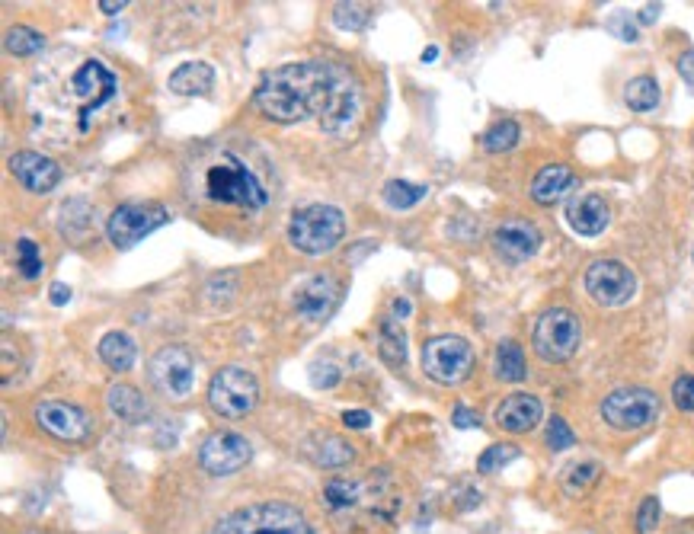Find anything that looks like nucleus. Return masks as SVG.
Masks as SVG:
<instances>
[{
  "mask_svg": "<svg viewBox=\"0 0 694 534\" xmlns=\"http://www.w3.org/2000/svg\"><path fill=\"white\" fill-rule=\"evenodd\" d=\"M599 471L602 467L595 464V461H583V464H573L567 477H563V490H567L570 496H579V493H586L595 480H599Z\"/></svg>",
  "mask_w": 694,
  "mask_h": 534,
  "instance_id": "obj_32",
  "label": "nucleus"
},
{
  "mask_svg": "<svg viewBox=\"0 0 694 534\" xmlns=\"http://www.w3.org/2000/svg\"><path fill=\"white\" fill-rule=\"evenodd\" d=\"M106 403H109V410L122 419V423H132V426L144 423V419L151 416V403L144 400V394L132 384H112L109 394H106Z\"/></svg>",
  "mask_w": 694,
  "mask_h": 534,
  "instance_id": "obj_21",
  "label": "nucleus"
},
{
  "mask_svg": "<svg viewBox=\"0 0 694 534\" xmlns=\"http://www.w3.org/2000/svg\"><path fill=\"white\" fill-rule=\"evenodd\" d=\"M567 221L576 234L599 237L611 221V208L602 196H592L589 192V196H579L567 205Z\"/></svg>",
  "mask_w": 694,
  "mask_h": 534,
  "instance_id": "obj_18",
  "label": "nucleus"
},
{
  "mask_svg": "<svg viewBox=\"0 0 694 534\" xmlns=\"http://www.w3.org/2000/svg\"><path fill=\"white\" fill-rule=\"evenodd\" d=\"M579 339H583V327H579V317L567 311V307L544 311L535 323V333H531L535 352L544 362H567L579 349Z\"/></svg>",
  "mask_w": 694,
  "mask_h": 534,
  "instance_id": "obj_6",
  "label": "nucleus"
},
{
  "mask_svg": "<svg viewBox=\"0 0 694 534\" xmlns=\"http://www.w3.org/2000/svg\"><path fill=\"white\" fill-rule=\"evenodd\" d=\"M423 368L439 384H461L474 368V349L461 336H432L423 346Z\"/></svg>",
  "mask_w": 694,
  "mask_h": 534,
  "instance_id": "obj_9",
  "label": "nucleus"
},
{
  "mask_svg": "<svg viewBox=\"0 0 694 534\" xmlns=\"http://www.w3.org/2000/svg\"><path fill=\"white\" fill-rule=\"evenodd\" d=\"M205 196L218 205H237L247 212H260L269 202L266 186L256 180V173L234 154H221L205 170Z\"/></svg>",
  "mask_w": 694,
  "mask_h": 534,
  "instance_id": "obj_2",
  "label": "nucleus"
},
{
  "mask_svg": "<svg viewBox=\"0 0 694 534\" xmlns=\"http://www.w3.org/2000/svg\"><path fill=\"white\" fill-rule=\"evenodd\" d=\"M170 221V212L157 202H125L109 215L106 234L116 250H132L138 240L154 234Z\"/></svg>",
  "mask_w": 694,
  "mask_h": 534,
  "instance_id": "obj_7",
  "label": "nucleus"
},
{
  "mask_svg": "<svg viewBox=\"0 0 694 534\" xmlns=\"http://www.w3.org/2000/svg\"><path fill=\"white\" fill-rule=\"evenodd\" d=\"M368 16H371V10H368V4H336L333 7V23L340 26V29H349V32H359L365 23H368Z\"/></svg>",
  "mask_w": 694,
  "mask_h": 534,
  "instance_id": "obj_35",
  "label": "nucleus"
},
{
  "mask_svg": "<svg viewBox=\"0 0 694 534\" xmlns=\"http://www.w3.org/2000/svg\"><path fill=\"white\" fill-rule=\"evenodd\" d=\"M659 416V397L650 387H618L602 400V419L618 432L647 429Z\"/></svg>",
  "mask_w": 694,
  "mask_h": 534,
  "instance_id": "obj_8",
  "label": "nucleus"
},
{
  "mask_svg": "<svg viewBox=\"0 0 694 534\" xmlns=\"http://www.w3.org/2000/svg\"><path fill=\"white\" fill-rule=\"evenodd\" d=\"M10 173L20 180L29 192H52L61 183V167L55 164L52 157L36 154V151H16L10 157Z\"/></svg>",
  "mask_w": 694,
  "mask_h": 534,
  "instance_id": "obj_16",
  "label": "nucleus"
},
{
  "mask_svg": "<svg viewBox=\"0 0 694 534\" xmlns=\"http://www.w3.org/2000/svg\"><path fill=\"white\" fill-rule=\"evenodd\" d=\"M260 403V381L253 371L228 365L215 371L212 384H208V407L221 419H244Z\"/></svg>",
  "mask_w": 694,
  "mask_h": 534,
  "instance_id": "obj_5",
  "label": "nucleus"
},
{
  "mask_svg": "<svg viewBox=\"0 0 694 534\" xmlns=\"http://www.w3.org/2000/svg\"><path fill=\"white\" fill-rule=\"evenodd\" d=\"M547 445H551L554 451H567V448L576 445V435H573V429L567 426V419H563V416L547 419Z\"/></svg>",
  "mask_w": 694,
  "mask_h": 534,
  "instance_id": "obj_36",
  "label": "nucleus"
},
{
  "mask_svg": "<svg viewBox=\"0 0 694 534\" xmlns=\"http://www.w3.org/2000/svg\"><path fill=\"white\" fill-rule=\"evenodd\" d=\"M343 426L346 429H368L371 426V416L365 410H346L343 413Z\"/></svg>",
  "mask_w": 694,
  "mask_h": 534,
  "instance_id": "obj_42",
  "label": "nucleus"
},
{
  "mask_svg": "<svg viewBox=\"0 0 694 534\" xmlns=\"http://www.w3.org/2000/svg\"><path fill=\"white\" fill-rule=\"evenodd\" d=\"M394 314H397L400 320L407 317V314H410V301H407V298H397V301H394Z\"/></svg>",
  "mask_w": 694,
  "mask_h": 534,
  "instance_id": "obj_47",
  "label": "nucleus"
},
{
  "mask_svg": "<svg viewBox=\"0 0 694 534\" xmlns=\"http://www.w3.org/2000/svg\"><path fill=\"white\" fill-rule=\"evenodd\" d=\"M675 534H688V531H675Z\"/></svg>",
  "mask_w": 694,
  "mask_h": 534,
  "instance_id": "obj_49",
  "label": "nucleus"
},
{
  "mask_svg": "<svg viewBox=\"0 0 694 534\" xmlns=\"http://www.w3.org/2000/svg\"><path fill=\"white\" fill-rule=\"evenodd\" d=\"M4 45H7L10 55L26 58V55L42 52V48H45V36H42V32H36V29H29V26H13V29L7 32Z\"/></svg>",
  "mask_w": 694,
  "mask_h": 534,
  "instance_id": "obj_30",
  "label": "nucleus"
},
{
  "mask_svg": "<svg viewBox=\"0 0 694 534\" xmlns=\"http://www.w3.org/2000/svg\"><path fill=\"white\" fill-rule=\"evenodd\" d=\"M336 304H340V285L333 275H311L295 288V311L311 323L327 320L336 311Z\"/></svg>",
  "mask_w": 694,
  "mask_h": 534,
  "instance_id": "obj_14",
  "label": "nucleus"
},
{
  "mask_svg": "<svg viewBox=\"0 0 694 534\" xmlns=\"http://www.w3.org/2000/svg\"><path fill=\"white\" fill-rule=\"evenodd\" d=\"M253 458V445L237 432H212L199 448V464L212 477H231L244 471Z\"/></svg>",
  "mask_w": 694,
  "mask_h": 534,
  "instance_id": "obj_12",
  "label": "nucleus"
},
{
  "mask_svg": "<svg viewBox=\"0 0 694 534\" xmlns=\"http://www.w3.org/2000/svg\"><path fill=\"white\" fill-rule=\"evenodd\" d=\"M493 247L506 263H525L541 250V231L531 221L509 218L493 231Z\"/></svg>",
  "mask_w": 694,
  "mask_h": 534,
  "instance_id": "obj_15",
  "label": "nucleus"
},
{
  "mask_svg": "<svg viewBox=\"0 0 694 534\" xmlns=\"http://www.w3.org/2000/svg\"><path fill=\"white\" fill-rule=\"evenodd\" d=\"M493 368H496V378L503 381H522L528 375L525 368V352L522 346L515 343V339H503V343L496 346V359H493Z\"/></svg>",
  "mask_w": 694,
  "mask_h": 534,
  "instance_id": "obj_24",
  "label": "nucleus"
},
{
  "mask_svg": "<svg viewBox=\"0 0 694 534\" xmlns=\"http://www.w3.org/2000/svg\"><path fill=\"white\" fill-rule=\"evenodd\" d=\"M544 416V407L541 400L535 394H509L503 403L496 407V423L499 429H506L512 435H522V432H531Z\"/></svg>",
  "mask_w": 694,
  "mask_h": 534,
  "instance_id": "obj_17",
  "label": "nucleus"
},
{
  "mask_svg": "<svg viewBox=\"0 0 694 534\" xmlns=\"http://www.w3.org/2000/svg\"><path fill=\"white\" fill-rule=\"evenodd\" d=\"M451 426L455 429H480V413L471 407H455V413H451Z\"/></svg>",
  "mask_w": 694,
  "mask_h": 534,
  "instance_id": "obj_40",
  "label": "nucleus"
},
{
  "mask_svg": "<svg viewBox=\"0 0 694 534\" xmlns=\"http://www.w3.org/2000/svg\"><path fill=\"white\" fill-rule=\"evenodd\" d=\"M167 87L176 96H205L215 87V71H212V64H205V61H186L170 74Z\"/></svg>",
  "mask_w": 694,
  "mask_h": 534,
  "instance_id": "obj_20",
  "label": "nucleus"
},
{
  "mask_svg": "<svg viewBox=\"0 0 694 534\" xmlns=\"http://www.w3.org/2000/svg\"><path fill=\"white\" fill-rule=\"evenodd\" d=\"M435 58H439V48H435V45H429L426 52H423V61H435Z\"/></svg>",
  "mask_w": 694,
  "mask_h": 534,
  "instance_id": "obj_48",
  "label": "nucleus"
},
{
  "mask_svg": "<svg viewBox=\"0 0 694 534\" xmlns=\"http://www.w3.org/2000/svg\"><path fill=\"white\" fill-rule=\"evenodd\" d=\"M573 189H576L573 170L563 164H551L535 176V183H531V199L538 205H557L563 196H570Z\"/></svg>",
  "mask_w": 694,
  "mask_h": 534,
  "instance_id": "obj_19",
  "label": "nucleus"
},
{
  "mask_svg": "<svg viewBox=\"0 0 694 534\" xmlns=\"http://www.w3.org/2000/svg\"><path fill=\"white\" fill-rule=\"evenodd\" d=\"M522 138V128L515 119H503L496 122L493 128H487V135H483V148H487L490 154H503V151H512L515 144H519Z\"/></svg>",
  "mask_w": 694,
  "mask_h": 534,
  "instance_id": "obj_28",
  "label": "nucleus"
},
{
  "mask_svg": "<svg viewBox=\"0 0 694 534\" xmlns=\"http://www.w3.org/2000/svg\"><path fill=\"white\" fill-rule=\"evenodd\" d=\"M659 525V499L647 496L637 509V534H650Z\"/></svg>",
  "mask_w": 694,
  "mask_h": 534,
  "instance_id": "obj_38",
  "label": "nucleus"
},
{
  "mask_svg": "<svg viewBox=\"0 0 694 534\" xmlns=\"http://www.w3.org/2000/svg\"><path fill=\"white\" fill-rule=\"evenodd\" d=\"M583 282L589 298L602 307H621L637 295V275L621 260H595Z\"/></svg>",
  "mask_w": 694,
  "mask_h": 534,
  "instance_id": "obj_11",
  "label": "nucleus"
},
{
  "mask_svg": "<svg viewBox=\"0 0 694 534\" xmlns=\"http://www.w3.org/2000/svg\"><path fill=\"white\" fill-rule=\"evenodd\" d=\"M679 74H682L685 84L694 90V52H682L679 55Z\"/></svg>",
  "mask_w": 694,
  "mask_h": 534,
  "instance_id": "obj_43",
  "label": "nucleus"
},
{
  "mask_svg": "<svg viewBox=\"0 0 694 534\" xmlns=\"http://www.w3.org/2000/svg\"><path fill=\"white\" fill-rule=\"evenodd\" d=\"M212 534H314V531L295 506L256 503L224 515L212 528Z\"/></svg>",
  "mask_w": 694,
  "mask_h": 534,
  "instance_id": "obj_3",
  "label": "nucleus"
},
{
  "mask_svg": "<svg viewBox=\"0 0 694 534\" xmlns=\"http://www.w3.org/2000/svg\"><path fill=\"white\" fill-rule=\"evenodd\" d=\"M608 29H615V32H618V36H621L624 42H634V39H637V29L631 26V20H627L624 13H618L615 20H608Z\"/></svg>",
  "mask_w": 694,
  "mask_h": 534,
  "instance_id": "obj_41",
  "label": "nucleus"
},
{
  "mask_svg": "<svg viewBox=\"0 0 694 534\" xmlns=\"http://www.w3.org/2000/svg\"><path fill=\"white\" fill-rule=\"evenodd\" d=\"M311 455H314V461L320 467H330V471H336V467H346L355 458V448L346 439H340V435H324L320 445L311 448Z\"/></svg>",
  "mask_w": 694,
  "mask_h": 534,
  "instance_id": "obj_26",
  "label": "nucleus"
},
{
  "mask_svg": "<svg viewBox=\"0 0 694 534\" xmlns=\"http://www.w3.org/2000/svg\"><path fill=\"white\" fill-rule=\"evenodd\" d=\"M672 403L682 413H694V375H682L672 384Z\"/></svg>",
  "mask_w": 694,
  "mask_h": 534,
  "instance_id": "obj_37",
  "label": "nucleus"
},
{
  "mask_svg": "<svg viewBox=\"0 0 694 534\" xmlns=\"http://www.w3.org/2000/svg\"><path fill=\"white\" fill-rule=\"evenodd\" d=\"M93 228V208L87 199H68L61 205V218H58V231L68 240H84L87 231Z\"/></svg>",
  "mask_w": 694,
  "mask_h": 534,
  "instance_id": "obj_23",
  "label": "nucleus"
},
{
  "mask_svg": "<svg viewBox=\"0 0 694 534\" xmlns=\"http://www.w3.org/2000/svg\"><path fill=\"white\" fill-rule=\"evenodd\" d=\"M311 384L314 387H336L340 384V368L330 365V362H317L311 368Z\"/></svg>",
  "mask_w": 694,
  "mask_h": 534,
  "instance_id": "obj_39",
  "label": "nucleus"
},
{
  "mask_svg": "<svg viewBox=\"0 0 694 534\" xmlns=\"http://www.w3.org/2000/svg\"><path fill=\"white\" fill-rule=\"evenodd\" d=\"M378 352L387 365H403L407 362V336H403L400 323L394 317L381 320V336H378Z\"/></svg>",
  "mask_w": 694,
  "mask_h": 534,
  "instance_id": "obj_25",
  "label": "nucleus"
},
{
  "mask_svg": "<svg viewBox=\"0 0 694 534\" xmlns=\"http://www.w3.org/2000/svg\"><path fill=\"white\" fill-rule=\"evenodd\" d=\"M266 119L292 125L317 119L327 135H346L362 116V90L343 64L292 61L269 71L253 93Z\"/></svg>",
  "mask_w": 694,
  "mask_h": 534,
  "instance_id": "obj_1",
  "label": "nucleus"
},
{
  "mask_svg": "<svg viewBox=\"0 0 694 534\" xmlns=\"http://www.w3.org/2000/svg\"><path fill=\"white\" fill-rule=\"evenodd\" d=\"M515 458H519V448H515V445H490L477 458V471L480 474H496V471H503L506 464H512Z\"/></svg>",
  "mask_w": 694,
  "mask_h": 534,
  "instance_id": "obj_34",
  "label": "nucleus"
},
{
  "mask_svg": "<svg viewBox=\"0 0 694 534\" xmlns=\"http://www.w3.org/2000/svg\"><path fill=\"white\" fill-rule=\"evenodd\" d=\"M343 234H346V218L333 205H304L288 221V240H292L295 250L308 256L336 250Z\"/></svg>",
  "mask_w": 694,
  "mask_h": 534,
  "instance_id": "obj_4",
  "label": "nucleus"
},
{
  "mask_svg": "<svg viewBox=\"0 0 694 534\" xmlns=\"http://www.w3.org/2000/svg\"><path fill=\"white\" fill-rule=\"evenodd\" d=\"M135 339L128 336V333H119V330H112L100 339V359L112 368V371H128L135 365Z\"/></svg>",
  "mask_w": 694,
  "mask_h": 534,
  "instance_id": "obj_22",
  "label": "nucleus"
},
{
  "mask_svg": "<svg viewBox=\"0 0 694 534\" xmlns=\"http://www.w3.org/2000/svg\"><path fill=\"white\" fill-rule=\"evenodd\" d=\"M36 423L48 435H55L61 442H87L93 432V419L74 407V403H61V400H48L36 407Z\"/></svg>",
  "mask_w": 694,
  "mask_h": 534,
  "instance_id": "obj_13",
  "label": "nucleus"
},
{
  "mask_svg": "<svg viewBox=\"0 0 694 534\" xmlns=\"http://www.w3.org/2000/svg\"><path fill=\"white\" fill-rule=\"evenodd\" d=\"M128 4H125V0H119V4H112V0H100V10L106 13V16H116V13H122Z\"/></svg>",
  "mask_w": 694,
  "mask_h": 534,
  "instance_id": "obj_46",
  "label": "nucleus"
},
{
  "mask_svg": "<svg viewBox=\"0 0 694 534\" xmlns=\"http://www.w3.org/2000/svg\"><path fill=\"white\" fill-rule=\"evenodd\" d=\"M48 301H52V304H68L71 301V288L68 285H64V282H55L52 288H48Z\"/></svg>",
  "mask_w": 694,
  "mask_h": 534,
  "instance_id": "obj_44",
  "label": "nucleus"
},
{
  "mask_svg": "<svg viewBox=\"0 0 694 534\" xmlns=\"http://www.w3.org/2000/svg\"><path fill=\"white\" fill-rule=\"evenodd\" d=\"M659 10H663L659 4H647V7H643V10L637 13V20H640L643 26H650V23H656V20H659Z\"/></svg>",
  "mask_w": 694,
  "mask_h": 534,
  "instance_id": "obj_45",
  "label": "nucleus"
},
{
  "mask_svg": "<svg viewBox=\"0 0 694 534\" xmlns=\"http://www.w3.org/2000/svg\"><path fill=\"white\" fill-rule=\"evenodd\" d=\"M426 186L419 183H407V180H391L384 186V202L391 208H413L416 202L426 199Z\"/></svg>",
  "mask_w": 694,
  "mask_h": 534,
  "instance_id": "obj_31",
  "label": "nucleus"
},
{
  "mask_svg": "<svg viewBox=\"0 0 694 534\" xmlns=\"http://www.w3.org/2000/svg\"><path fill=\"white\" fill-rule=\"evenodd\" d=\"M324 499L330 509H352V506H359V499H362V483L336 477L324 487Z\"/></svg>",
  "mask_w": 694,
  "mask_h": 534,
  "instance_id": "obj_29",
  "label": "nucleus"
},
{
  "mask_svg": "<svg viewBox=\"0 0 694 534\" xmlns=\"http://www.w3.org/2000/svg\"><path fill=\"white\" fill-rule=\"evenodd\" d=\"M148 378L160 394L170 400H186L196 387V359L183 346H164L154 352Z\"/></svg>",
  "mask_w": 694,
  "mask_h": 534,
  "instance_id": "obj_10",
  "label": "nucleus"
},
{
  "mask_svg": "<svg viewBox=\"0 0 694 534\" xmlns=\"http://www.w3.org/2000/svg\"><path fill=\"white\" fill-rule=\"evenodd\" d=\"M16 269H20L23 279H36L42 272V253L36 247V240H29V237L16 240Z\"/></svg>",
  "mask_w": 694,
  "mask_h": 534,
  "instance_id": "obj_33",
  "label": "nucleus"
},
{
  "mask_svg": "<svg viewBox=\"0 0 694 534\" xmlns=\"http://www.w3.org/2000/svg\"><path fill=\"white\" fill-rule=\"evenodd\" d=\"M624 103L631 106L634 112H650L659 106V84L653 77H634V80H627V87H624Z\"/></svg>",
  "mask_w": 694,
  "mask_h": 534,
  "instance_id": "obj_27",
  "label": "nucleus"
}]
</instances>
